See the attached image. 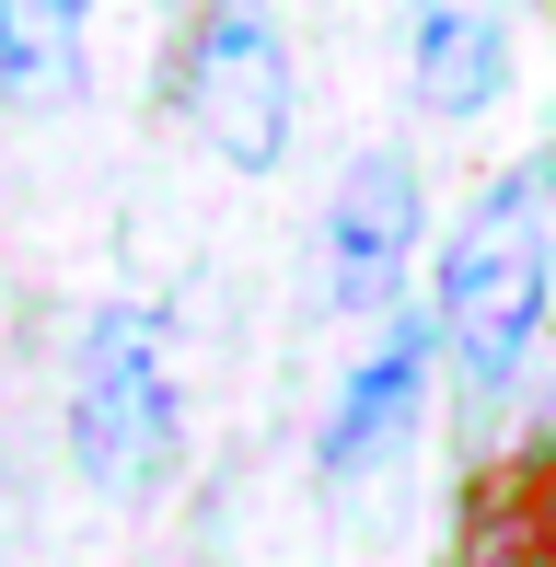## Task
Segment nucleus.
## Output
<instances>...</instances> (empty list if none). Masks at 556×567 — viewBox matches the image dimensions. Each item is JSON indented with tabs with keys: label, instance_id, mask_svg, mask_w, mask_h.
Returning a JSON list of instances; mask_svg holds the SVG:
<instances>
[{
	"label": "nucleus",
	"instance_id": "obj_1",
	"mask_svg": "<svg viewBox=\"0 0 556 567\" xmlns=\"http://www.w3.org/2000/svg\"><path fill=\"white\" fill-rule=\"evenodd\" d=\"M545 197H556V151H522L511 174H487V197L464 209V231L441 244V290H429V337H441L464 394H511L522 348L545 337Z\"/></svg>",
	"mask_w": 556,
	"mask_h": 567
},
{
	"label": "nucleus",
	"instance_id": "obj_2",
	"mask_svg": "<svg viewBox=\"0 0 556 567\" xmlns=\"http://www.w3.org/2000/svg\"><path fill=\"white\" fill-rule=\"evenodd\" d=\"M186 452V371L163 301H105L70 348V463L105 498H151Z\"/></svg>",
	"mask_w": 556,
	"mask_h": 567
},
{
	"label": "nucleus",
	"instance_id": "obj_3",
	"mask_svg": "<svg viewBox=\"0 0 556 567\" xmlns=\"http://www.w3.org/2000/svg\"><path fill=\"white\" fill-rule=\"evenodd\" d=\"M174 116L209 140V163L278 174L290 151V35L267 0H209L174 35Z\"/></svg>",
	"mask_w": 556,
	"mask_h": 567
},
{
	"label": "nucleus",
	"instance_id": "obj_4",
	"mask_svg": "<svg viewBox=\"0 0 556 567\" xmlns=\"http://www.w3.org/2000/svg\"><path fill=\"white\" fill-rule=\"evenodd\" d=\"M418 220H429V186L406 151H360V163L337 174V197H325V231H313V278H325V313L371 324L406 301V267H418Z\"/></svg>",
	"mask_w": 556,
	"mask_h": 567
},
{
	"label": "nucleus",
	"instance_id": "obj_5",
	"mask_svg": "<svg viewBox=\"0 0 556 567\" xmlns=\"http://www.w3.org/2000/svg\"><path fill=\"white\" fill-rule=\"evenodd\" d=\"M441 567H556V429H522L452 486Z\"/></svg>",
	"mask_w": 556,
	"mask_h": 567
},
{
	"label": "nucleus",
	"instance_id": "obj_6",
	"mask_svg": "<svg viewBox=\"0 0 556 567\" xmlns=\"http://www.w3.org/2000/svg\"><path fill=\"white\" fill-rule=\"evenodd\" d=\"M429 359H441V337H429V324H383V348L337 382V405H325V429H313L325 486L394 475V452H406V429H418V405H429Z\"/></svg>",
	"mask_w": 556,
	"mask_h": 567
},
{
	"label": "nucleus",
	"instance_id": "obj_7",
	"mask_svg": "<svg viewBox=\"0 0 556 567\" xmlns=\"http://www.w3.org/2000/svg\"><path fill=\"white\" fill-rule=\"evenodd\" d=\"M406 82L429 116H487L511 93V12L498 0H418L406 12Z\"/></svg>",
	"mask_w": 556,
	"mask_h": 567
},
{
	"label": "nucleus",
	"instance_id": "obj_8",
	"mask_svg": "<svg viewBox=\"0 0 556 567\" xmlns=\"http://www.w3.org/2000/svg\"><path fill=\"white\" fill-rule=\"evenodd\" d=\"M82 23L93 0H0V93L12 105H70V82H82Z\"/></svg>",
	"mask_w": 556,
	"mask_h": 567
},
{
	"label": "nucleus",
	"instance_id": "obj_9",
	"mask_svg": "<svg viewBox=\"0 0 556 567\" xmlns=\"http://www.w3.org/2000/svg\"><path fill=\"white\" fill-rule=\"evenodd\" d=\"M545 12H556V0H545Z\"/></svg>",
	"mask_w": 556,
	"mask_h": 567
}]
</instances>
